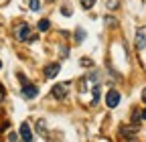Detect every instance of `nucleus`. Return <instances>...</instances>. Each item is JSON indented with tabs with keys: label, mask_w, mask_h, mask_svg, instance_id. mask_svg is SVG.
I'll return each mask as SVG.
<instances>
[{
	"label": "nucleus",
	"mask_w": 146,
	"mask_h": 142,
	"mask_svg": "<svg viewBox=\"0 0 146 142\" xmlns=\"http://www.w3.org/2000/svg\"><path fill=\"white\" fill-rule=\"evenodd\" d=\"M14 37L18 39V41H31L35 35H33V29H31V25H27V23H21L16 29H14Z\"/></svg>",
	"instance_id": "nucleus-1"
},
{
	"label": "nucleus",
	"mask_w": 146,
	"mask_h": 142,
	"mask_svg": "<svg viewBox=\"0 0 146 142\" xmlns=\"http://www.w3.org/2000/svg\"><path fill=\"white\" fill-rule=\"evenodd\" d=\"M51 96L55 100H65L67 98V83H55L51 87Z\"/></svg>",
	"instance_id": "nucleus-2"
},
{
	"label": "nucleus",
	"mask_w": 146,
	"mask_h": 142,
	"mask_svg": "<svg viewBox=\"0 0 146 142\" xmlns=\"http://www.w3.org/2000/svg\"><path fill=\"white\" fill-rule=\"evenodd\" d=\"M106 104H108V108H116V106L120 104V92L110 90L108 96H106Z\"/></svg>",
	"instance_id": "nucleus-3"
},
{
	"label": "nucleus",
	"mask_w": 146,
	"mask_h": 142,
	"mask_svg": "<svg viewBox=\"0 0 146 142\" xmlns=\"http://www.w3.org/2000/svg\"><path fill=\"white\" fill-rule=\"evenodd\" d=\"M36 96H39V87H36V85H29V83L23 85V98L25 100H33Z\"/></svg>",
	"instance_id": "nucleus-4"
},
{
	"label": "nucleus",
	"mask_w": 146,
	"mask_h": 142,
	"mask_svg": "<svg viewBox=\"0 0 146 142\" xmlns=\"http://www.w3.org/2000/svg\"><path fill=\"white\" fill-rule=\"evenodd\" d=\"M59 71H61V65H59V63H49V65L45 67V77H47V79H53V77L59 75Z\"/></svg>",
	"instance_id": "nucleus-5"
},
{
	"label": "nucleus",
	"mask_w": 146,
	"mask_h": 142,
	"mask_svg": "<svg viewBox=\"0 0 146 142\" xmlns=\"http://www.w3.org/2000/svg\"><path fill=\"white\" fill-rule=\"evenodd\" d=\"M134 45H136V49H146V29H138Z\"/></svg>",
	"instance_id": "nucleus-6"
},
{
	"label": "nucleus",
	"mask_w": 146,
	"mask_h": 142,
	"mask_svg": "<svg viewBox=\"0 0 146 142\" xmlns=\"http://www.w3.org/2000/svg\"><path fill=\"white\" fill-rule=\"evenodd\" d=\"M35 130H36V134H39L41 138H49V132H47V122H45V120H36Z\"/></svg>",
	"instance_id": "nucleus-7"
},
{
	"label": "nucleus",
	"mask_w": 146,
	"mask_h": 142,
	"mask_svg": "<svg viewBox=\"0 0 146 142\" xmlns=\"http://www.w3.org/2000/svg\"><path fill=\"white\" fill-rule=\"evenodd\" d=\"M21 138L25 140V142H31L33 140V132H31V126L25 122V124H21Z\"/></svg>",
	"instance_id": "nucleus-8"
},
{
	"label": "nucleus",
	"mask_w": 146,
	"mask_h": 142,
	"mask_svg": "<svg viewBox=\"0 0 146 142\" xmlns=\"http://www.w3.org/2000/svg\"><path fill=\"white\" fill-rule=\"evenodd\" d=\"M120 134H122L124 138H134V136H136V128H130V126H124V128L120 130Z\"/></svg>",
	"instance_id": "nucleus-9"
},
{
	"label": "nucleus",
	"mask_w": 146,
	"mask_h": 142,
	"mask_svg": "<svg viewBox=\"0 0 146 142\" xmlns=\"http://www.w3.org/2000/svg\"><path fill=\"white\" fill-rule=\"evenodd\" d=\"M91 94H94V104H98V102H100V98H102V87L96 83L94 87H91Z\"/></svg>",
	"instance_id": "nucleus-10"
},
{
	"label": "nucleus",
	"mask_w": 146,
	"mask_h": 142,
	"mask_svg": "<svg viewBox=\"0 0 146 142\" xmlns=\"http://www.w3.org/2000/svg\"><path fill=\"white\" fill-rule=\"evenodd\" d=\"M36 27H39V31H49L51 23H49L47 19H43V21H39V25H36Z\"/></svg>",
	"instance_id": "nucleus-11"
},
{
	"label": "nucleus",
	"mask_w": 146,
	"mask_h": 142,
	"mask_svg": "<svg viewBox=\"0 0 146 142\" xmlns=\"http://www.w3.org/2000/svg\"><path fill=\"white\" fill-rule=\"evenodd\" d=\"M81 2V6L85 8V10H89V8H94V4H96V0H79Z\"/></svg>",
	"instance_id": "nucleus-12"
},
{
	"label": "nucleus",
	"mask_w": 146,
	"mask_h": 142,
	"mask_svg": "<svg viewBox=\"0 0 146 142\" xmlns=\"http://www.w3.org/2000/svg\"><path fill=\"white\" fill-rule=\"evenodd\" d=\"M83 39H85V33H83L81 29H77V31H75V43H81Z\"/></svg>",
	"instance_id": "nucleus-13"
},
{
	"label": "nucleus",
	"mask_w": 146,
	"mask_h": 142,
	"mask_svg": "<svg viewBox=\"0 0 146 142\" xmlns=\"http://www.w3.org/2000/svg\"><path fill=\"white\" fill-rule=\"evenodd\" d=\"M29 6H31V10H39L41 8V0H29Z\"/></svg>",
	"instance_id": "nucleus-14"
},
{
	"label": "nucleus",
	"mask_w": 146,
	"mask_h": 142,
	"mask_svg": "<svg viewBox=\"0 0 146 142\" xmlns=\"http://www.w3.org/2000/svg\"><path fill=\"white\" fill-rule=\"evenodd\" d=\"M79 63H81L83 67H91V59H81Z\"/></svg>",
	"instance_id": "nucleus-15"
},
{
	"label": "nucleus",
	"mask_w": 146,
	"mask_h": 142,
	"mask_svg": "<svg viewBox=\"0 0 146 142\" xmlns=\"http://www.w3.org/2000/svg\"><path fill=\"white\" fill-rule=\"evenodd\" d=\"M118 6V0H116V2H114V0H110V2H108V8H116Z\"/></svg>",
	"instance_id": "nucleus-16"
},
{
	"label": "nucleus",
	"mask_w": 146,
	"mask_h": 142,
	"mask_svg": "<svg viewBox=\"0 0 146 142\" xmlns=\"http://www.w3.org/2000/svg\"><path fill=\"white\" fill-rule=\"evenodd\" d=\"M61 12H63V14H67V16H69V14H71V8H69V6H63V8H61Z\"/></svg>",
	"instance_id": "nucleus-17"
},
{
	"label": "nucleus",
	"mask_w": 146,
	"mask_h": 142,
	"mask_svg": "<svg viewBox=\"0 0 146 142\" xmlns=\"http://www.w3.org/2000/svg\"><path fill=\"white\" fill-rule=\"evenodd\" d=\"M61 57H69V49L65 51V47H61Z\"/></svg>",
	"instance_id": "nucleus-18"
},
{
	"label": "nucleus",
	"mask_w": 146,
	"mask_h": 142,
	"mask_svg": "<svg viewBox=\"0 0 146 142\" xmlns=\"http://www.w3.org/2000/svg\"><path fill=\"white\" fill-rule=\"evenodd\" d=\"M2 100H4V90L0 87V102H2Z\"/></svg>",
	"instance_id": "nucleus-19"
},
{
	"label": "nucleus",
	"mask_w": 146,
	"mask_h": 142,
	"mask_svg": "<svg viewBox=\"0 0 146 142\" xmlns=\"http://www.w3.org/2000/svg\"><path fill=\"white\" fill-rule=\"evenodd\" d=\"M142 102L146 104V90H142Z\"/></svg>",
	"instance_id": "nucleus-20"
},
{
	"label": "nucleus",
	"mask_w": 146,
	"mask_h": 142,
	"mask_svg": "<svg viewBox=\"0 0 146 142\" xmlns=\"http://www.w3.org/2000/svg\"><path fill=\"white\" fill-rule=\"evenodd\" d=\"M140 118H142V120H146V110H144V112L140 114Z\"/></svg>",
	"instance_id": "nucleus-21"
},
{
	"label": "nucleus",
	"mask_w": 146,
	"mask_h": 142,
	"mask_svg": "<svg viewBox=\"0 0 146 142\" xmlns=\"http://www.w3.org/2000/svg\"><path fill=\"white\" fill-rule=\"evenodd\" d=\"M49 2H53V0H49Z\"/></svg>",
	"instance_id": "nucleus-22"
}]
</instances>
